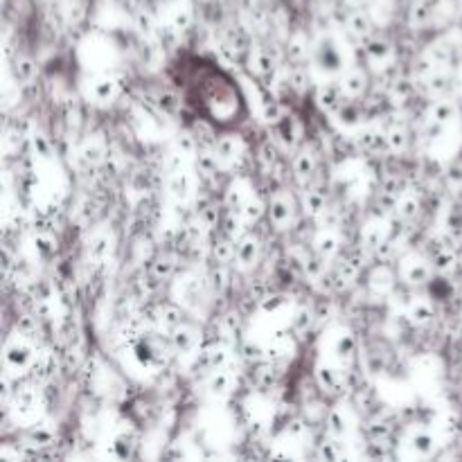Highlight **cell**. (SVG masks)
<instances>
[{"label":"cell","mask_w":462,"mask_h":462,"mask_svg":"<svg viewBox=\"0 0 462 462\" xmlns=\"http://www.w3.org/2000/svg\"><path fill=\"white\" fill-rule=\"evenodd\" d=\"M32 361V350L23 343H14L12 347H7V364H12L14 368H25Z\"/></svg>","instance_id":"obj_1"},{"label":"cell","mask_w":462,"mask_h":462,"mask_svg":"<svg viewBox=\"0 0 462 462\" xmlns=\"http://www.w3.org/2000/svg\"><path fill=\"white\" fill-rule=\"evenodd\" d=\"M255 255H257V242H255V239L246 237V239H242V242L237 244V262H239V264H244V266L253 264Z\"/></svg>","instance_id":"obj_2"},{"label":"cell","mask_w":462,"mask_h":462,"mask_svg":"<svg viewBox=\"0 0 462 462\" xmlns=\"http://www.w3.org/2000/svg\"><path fill=\"white\" fill-rule=\"evenodd\" d=\"M194 341H197V337H194V332L189 328H176L174 329V337H171V343H174L176 350L180 352H188L189 347L194 346Z\"/></svg>","instance_id":"obj_3"},{"label":"cell","mask_w":462,"mask_h":462,"mask_svg":"<svg viewBox=\"0 0 462 462\" xmlns=\"http://www.w3.org/2000/svg\"><path fill=\"white\" fill-rule=\"evenodd\" d=\"M215 153H217V158H221V161H233L235 153H237V144H235V138H230V135L217 138Z\"/></svg>","instance_id":"obj_4"},{"label":"cell","mask_w":462,"mask_h":462,"mask_svg":"<svg viewBox=\"0 0 462 462\" xmlns=\"http://www.w3.org/2000/svg\"><path fill=\"white\" fill-rule=\"evenodd\" d=\"M269 217H271V221H273V224L282 226V224H287L289 217H291V210H289V206L282 201V199H275V201H271Z\"/></svg>","instance_id":"obj_5"},{"label":"cell","mask_w":462,"mask_h":462,"mask_svg":"<svg viewBox=\"0 0 462 462\" xmlns=\"http://www.w3.org/2000/svg\"><path fill=\"white\" fill-rule=\"evenodd\" d=\"M215 257L219 264H228L230 260H237V246H233L230 242H219L215 246Z\"/></svg>","instance_id":"obj_6"},{"label":"cell","mask_w":462,"mask_h":462,"mask_svg":"<svg viewBox=\"0 0 462 462\" xmlns=\"http://www.w3.org/2000/svg\"><path fill=\"white\" fill-rule=\"evenodd\" d=\"M293 170H296L298 176H311L316 170V161L311 153H300V156L296 158V162H293Z\"/></svg>","instance_id":"obj_7"},{"label":"cell","mask_w":462,"mask_h":462,"mask_svg":"<svg viewBox=\"0 0 462 462\" xmlns=\"http://www.w3.org/2000/svg\"><path fill=\"white\" fill-rule=\"evenodd\" d=\"M364 88L365 77L361 75V72H352V75H347L346 81H343V90H346L347 95H359Z\"/></svg>","instance_id":"obj_8"},{"label":"cell","mask_w":462,"mask_h":462,"mask_svg":"<svg viewBox=\"0 0 462 462\" xmlns=\"http://www.w3.org/2000/svg\"><path fill=\"white\" fill-rule=\"evenodd\" d=\"M320 104H323L325 108L341 106V93H338V88H334V86H325V88L320 90Z\"/></svg>","instance_id":"obj_9"},{"label":"cell","mask_w":462,"mask_h":462,"mask_svg":"<svg viewBox=\"0 0 462 462\" xmlns=\"http://www.w3.org/2000/svg\"><path fill=\"white\" fill-rule=\"evenodd\" d=\"M208 386H210V391L215 393V395H224V393L230 388V377L219 370V373L212 374L210 383H208Z\"/></svg>","instance_id":"obj_10"},{"label":"cell","mask_w":462,"mask_h":462,"mask_svg":"<svg viewBox=\"0 0 462 462\" xmlns=\"http://www.w3.org/2000/svg\"><path fill=\"white\" fill-rule=\"evenodd\" d=\"M365 50H368V54L373 59H386L388 54H391V45H388L383 39H373Z\"/></svg>","instance_id":"obj_11"},{"label":"cell","mask_w":462,"mask_h":462,"mask_svg":"<svg viewBox=\"0 0 462 462\" xmlns=\"http://www.w3.org/2000/svg\"><path fill=\"white\" fill-rule=\"evenodd\" d=\"M170 189L176 197H185L189 192V179L185 174H174L170 180Z\"/></svg>","instance_id":"obj_12"},{"label":"cell","mask_w":462,"mask_h":462,"mask_svg":"<svg viewBox=\"0 0 462 462\" xmlns=\"http://www.w3.org/2000/svg\"><path fill=\"white\" fill-rule=\"evenodd\" d=\"M328 427L334 436H343V433H346V418H343V413L332 411V413L328 415Z\"/></svg>","instance_id":"obj_13"},{"label":"cell","mask_w":462,"mask_h":462,"mask_svg":"<svg viewBox=\"0 0 462 462\" xmlns=\"http://www.w3.org/2000/svg\"><path fill=\"white\" fill-rule=\"evenodd\" d=\"M199 171H201L203 176H215L217 174V156L201 153V156H199Z\"/></svg>","instance_id":"obj_14"},{"label":"cell","mask_w":462,"mask_h":462,"mask_svg":"<svg viewBox=\"0 0 462 462\" xmlns=\"http://www.w3.org/2000/svg\"><path fill=\"white\" fill-rule=\"evenodd\" d=\"M413 449L420 451V454H431L433 451V438L429 433H418L413 438Z\"/></svg>","instance_id":"obj_15"},{"label":"cell","mask_w":462,"mask_h":462,"mask_svg":"<svg viewBox=\"0 0 462 462\" xmlns=\"http://www.w3.org/2000/svg\"><path fill=\"white\" fill-rule=\"evenodd\" d=\"M350 30L355 32V34H365V32L370 30V21L368 16H364V14H352L350 18Z\"/></svg>","instance_id":"obj_16"},{"label":"cell","mask_w":462,"mask_h":462,"mask_svg":"<svg viewBox=\"0 0 462 462\" xmlns=\"http://www.w3.org/2000/svg\"><path fill=\"white\" fill-rule=\"evenodd\" d=\"M158 104H161L162 111H167V113H176L180 106L179 97H176L174 93H162L161 97H158Z\"/></svg>","instance_id":"obj_17"},{"label":"cell","mask_w":462,"mask_h":462,"mask_svg":"<svg viewBox=\"0 0 462 462\" xmlns=\"http://www.w3.org/2000/svg\"><path fill=\"white\" fill-rule=\"evenodd\" d=\"M433 116H436V122H447L454 117V106L449 102H438L436 108H433Z\"/></svg>","instance_id":"obj_18"},{"label":"cell","mask_w":462,"mask_h":462,"mask_svg":"<svg viewBox=\"0 0 462 462\" xmlns=\"http://www.w3.org/2000/svg\"><path fill=\"white\" fill-rule=\"evenodd\" d=\"M355 347H356V341L350 337V334H347V337H341L337 343L338 356H352L355 355Z\"/></svg>","instance_id":"obj_19"},{"label":"cell","mask_w":462,"mask_h":462,"mask_svg":"<svg viewBox=\"0 0 462 462\" xmlns=\"http://www.w3.org/2000/svg\"><path fill=\"white\" fill-rule=\"evenodd\" d=\"M113 90H116V84H113L111 79L97 81V84L93 86V93L97 99H108L113 95Z\"/></svg>","instance_id":"obj_20"},{"label":"cell","mask_w":462,"mask_h":462,"mask_svg":"<svg viewBox=\"0 0 462 462\" xmlns=\"http://www.w3.org/2000/svg\"><path fill=\"white\" fill-rule=\"evenodd\" d=\"M32 75H34V63L30 61V59H23V61L16 63V77L21 81H27L32 79Z\"/></svg>","instance_id":"obj_21"},{"label":"cell","mask_w":462,"mask_h":462,"mask_svg":"<svg viewBox=\"0 0 462 462\" xmlns=\"http://www.w3.org/2000/svg\"><path fill=\"white\" fill-rule=\"evenodd\" d=\"M429 280V269L427 266H422V264H418V266H413V269L409 271V282H413V284H424Z\"/></svg>","instance_id":"obj_22"},{"label":"cell","mask_w":462,"mask_h":462,"mask_svg":"<svg viewBox=\"0 0 462 462\" xmlns=\"http://www.w3.org/2000/svg\"><path fill=\"white\" fill-rule=\"evenodd\" d=\"M337 248H338V239L332 237V235H325V237L319 242L320 255H332Z\"/></svg>","instance_id":"obj_23"},{"label":"cell","mask_w":462,"mask_h":462,"mask_svg":"<svg viewBox=\"0 0 462 462\" xmlns=\"http://www.w3.org/2000/svg\"><path fill=\"white\" fill-rule=\"evenodd\" d=\"M264 116H266V120H269V122H280V117H282V108H280V104L275 102L273 97L266 102Z\"/></svg>","instance_id":"obj_24"},{"label":"cell","mask_w":462,"mask_h":462,"mask_svg":"<svg viewBox=\"0 0 462 462\" xmlns=\"http://www.w3.org/2000/svg\"><path fill=\"white\" fill-rule=\"evenodd\" d=\"M418 201L415 199H404V201L400 203V215L404 217V219H413L415 215H418Z\"/></svg>","instance_id":"obj_25"},{"label":"cell","mask_w":462,"mask_h":462,"mask_svg":"<svg viewBox=\"0 0 462 462\" xmlns=\"http://www.w3.org/2000/svg\"><path fill=\"white\" fill-rule=\"evenodd\" d=\"M242 212H244V217H246L248 221H257L262 215H264V210H262V203H257V201L246 203Z\"/></svg>","instance_id":"obj_26"},{"label":"cell","mask_w":462,"mask_h":462,"mask_svg":"<svg viewBox=\"0 0 462 462\" xmlns=\"http://www.w3.org/2000/svg\"><path fill=\"white\" fill-rule=\"evenodd\" d=\"M431 316H433V310L429 305H424V302H418V305L413 307V320H418V323H427Z\"/></svg>","instance_id":"obj_27"},{"label":"cell","mask_w":462,"mask_h":462,"mask_svg":"<svg viewBox=\"0 0 462 462\" xmlns=\"http://www.w3.org/2000/svg\"><path fill=\"white\" fill-rule=\"evenodd\" d=\"M311 320H314V314H311V311H300V314L296 316V320H293V328H296L298 332H307Z\"/></svg>","instance_id":"obj_28"},{"label":"cell","mask_w":462,"mask_h":462,"mask_svg":"<svg viewBox=\"0 0 462 462\" xmlns=\"http://www.w3.org/2000/svg\"><path fill=\"white\" fill-rule=\"evenodd\" d=\"M388 436H391V429L386 424H374V427H370V440L373 442L386 440Z\"/></svg>","instance_id":"obj_29"},{"label":"cell","mask_w":462,"mask_h":462,"mask_svg":"<svg viewBox=\"0 0 462 462\" xmlns=\"http://www.w3.org/2000/svg\"><path fill=\"white\" fill-rule=\"evenodd\" d=\"M388 144H391V149H395V152H404V147H406L404 131H393L391 138H388Z\"/></svg>","instance_id":"obj_30"},{"label":"cell","mask_w":462,"mask_h":462,"mask_svg":"<svg viewBox=\"0 0 462 462\" xmlns=\"http://www.w3.org/2000/svg\"><path fill=\"white\" fill-rule=\"evenodd\" d=\"M307 206H310L311 212H323L325 210V199L320 197L319 192L307 194Z\"/></svg>","instance_id":"obj_31"},{"label":"cell","mask_w":462,"mask_h":462,"mask_svg":"<svg viewBox=\"0 0 462 462\" xmlns=\"http://www.w3.org/2000/svg\"><path fill=\"white\" fill-rule=\"evenodd\" d=\"M171 271H174V264H171L170 260L156 262V266H153V275H156V278H170Z\"/></svg>","instance_id":"obj_32"},{"label":"cell","mask_w":462,"mask_h":462,"mask_svg":"<svg viewBox=\"0 0 462 462\" xmlns=\"http://www.w3.org/2000/svg\"><path fill=\"white\" fill-rule=\"evenodd\" d=\"M162 320H165L170 328H179V325H180V311L174 310V307H167V310L162 311Z\"/></svg>","instance_id":"obj_33"},{"label":"cell","mask_w":462,"mask_h":462,"mask_svg":"<svg viewBox=\"0 0 462 462\" xmlns=\"http://www.w3.org/2000/svg\"><path fill=\"white\" fill-rule=\"evenodd\" d=\"M451 266H454V257H451L449 253H440V255L436 257V269L440 271V273H447Z\"/></svg>","instance_id":"obj_34"},{"label":"cell","mask_w":462,"mask_h":462,"mask_svg":"<svg viewBox=\"0 0 462 462\" xmlns=\"http://www.w3.org/2000/svg\"><path fill=\"white\" fill-rule=\"evenodd\" d=\"M201 219L206 226H217V221H219V210H217L215 206L206 208V210L201 212Z\"/></svg>","instance_id":"obj_35"},{"label":"cell","mask_w":462,"mask_h":462,"mask_svg":"<svg viewBox=\"0 0 462 462\" xmlns=\"http://www.w3.org/2000/svg\"><path fill=\"white\" fill-rule=\"evenodd\" d=\"M320 382H323V386L328 388V391H334V388H337V374H334L332 370H320Z\"/></svg>","instance_id":"obj_36"},{"label":"cell","mask_w":462,"mask_h":462,"mask_svg":"<svg viewBox=\"0 0 462 462\" xmlns=\"http://www.w3.org/2000/svg\"><path fill=\"white\" fill-rule=\"evenodd\" d=\"M282 305H284L282 296H269V298H264V300H262V307H264L266 311H275L278 307H282Z\"/></svg>","instance_id":"obj_37"},{"label":"cell","mask_w":462,"mask_h":462,"mask_svg":"<svg viewBox=\"0 0 462 462\" xmlns=\"http://www.w3.org/2000/svg\"><path fill=\"white\" fill-rule=\"evenodd\" d=\"M226 280H228V273H226L224 269H217L215 273H212V284H215L217 291H221V289L226 287Z\"/></svg>","instance_id":"obj_38"},{"label":"cell","mask_w":462,"mask_h":462,"mask_svg":"<svg viewBox=\"0 0 462 462\" xmlns=\"http://www.w3.org/2000/svg\"><path fill=\"white\" fill-rule=\"evenodd\" d=\"M257 63H260V70L264 72V75H271V72H273V59H271L269 54H260Z\"/></svg>","instance_id":"obj_39"},{"label":"cell","mask_w":462,"mask_h":462,"mask_svg":"<svg viewBox=\"0 0 462 462\" xmlns=\"http://www.w3.org/2000/svg\"><path fill=\"white\" fill-rule=\"evenodd\" d=\"M36 246H39V253H41V255H43V257H48L50 253L54 251L52 242H50L48 237H39V239H36Z\"/></svg>","instance_id":"obj_40"},{"label":"cell","mask_w":462,"mask_h":462,"mask_svg":"<svg viewBox=\"0 0 462 462\" xmlns=\"http://www.w3.org/2000/svg\"><path fill=\"white\" fill-rule=\"evenodd\" d=\"M291 84L296 88H305L307 86V72L305 70H293L291 72Z\"/></svg>","instance_id":"obj_41"},{"label":"cell","mask_w":462,"mask_h":462,"mask_svg":"<svg viewBox=\"0 0 462 462\" xmlns=\"http://www.w3.org/2000/svg\"><path fill=\"white\" fill-rule=\"evenodd\" d=\"M179 147H180V152H185V153H192L194 152V138L192 135H180V140H179Z\"/></svg>","instance_id":"obj_42"},{"label":"cell","mask_w":462,"mask_h":462,"mask_svg":"<svg viewBox=\"0 0 462 462\" xmlns=\"http://www.w3.org/2000/svg\"><path fill=\"white\" fill-rule=\"evenodd\" d=\"M221 226H224L226 235H233L235 230H237V219H235L233 215H226L224 219H221Z\"/></svg>","instance_id":"obj_43"},{"label":"cell","mask_w":462,"mask_h":462,"mask_svg":"<svg viewBox=\"0 0 462 462\" xmlns=\"http://www.w3.org/2000/svg\"><path fill=\"white\" fill-rule=\"evenodd\" d=\"M287 54H289V59H291V61H300L302 54H305V50H302L300 43H291V45H289Z\"/></svg>","instance_id":"obj_44"},{"label":"cell","mask_w":462,"mask_h":462,"mask_svg":"<svg viewBox=\"0 0 462 462\" xmlns=\"http://www.w3.org/2000/svg\"><path fill=\"white\" fill-rule=\"evenodd\" d=\"M34 147H36V152L41 153V156H48V153H50V144L45 143L43 135H36V138H34Z\"/></svg>","instance_id":"obj_45"},{"label":"cell","mask_w":462,"mask_h":462,"mask_svg":"<svg viewBox=\"0 0 462 462\" xmlns=\"http://www.w3.org/2000/svg\"><path fill=\"white\" fill-rule=\"evenodd\" d=\"M106 239H104V237H99L97 239V242H95L93 244V248H90V253H93V255L95 257H99V255H104V253H106L108 251V248H106Z\"/></svg>","instance_id":"obj_46"},{"label":"cell","mask_w":462,"mask_h":462,"mask_svg":"<svg viewBox=\"0 0 462 462\" xmlns=\"http://www.w3.org/2000/svg\"><path fill=\"white\" fill-rule=\"evenodd\" d=\"M244 355H246V359H260L262 350L257 346H251V343H248V346L244 347Z\"/></svg>","instance_id":"obj_47"},{"label":"cell","mask_w":462,"mask_h":462,"mask_svg":"<svg viewBox=\"0 0 462 462\" xmlns=\"http://www.w3.org/2000/svg\"><path fill=\"white\" fill-rule=\"evenodd\" d=\"M320 271H323V266H320V260H310V262H307V273L320 275Z\"/></svg>","instance_id":"obj_48"},{"label":"cell","mask_w":462,"mask_h":462,"mask_svg":"<svg viewBox=\"0 0 462 462\" xmlns=\"http://www.w3.org/2000/svg\"><path fill=\"white\" fill-rule=\"evenodd\" d=\"M188 25H189L188 14H180V16H176V27H179V30H185Z\"/></svg>","instance_id":"obj_49"},{"label":"cell","mask_w":462,"mask_h":462,"mask_svg":"<svg viewBox=\"0 0 462 462\" xmlns=\"http://www.w3.org/2000/svg\"><path fill=\"white\" fill-rule=\"evenodd\" d=\"M264 161L266 162H275V149L271 144H264Z\"/></svg>","instance_id":"obj_50"},{"label":"cell","mask_w":462,"mask_h":462,"mask_svg":"<svg viewBox=\"0 0 462 462\" xmlns=\"http://www.w3.org/2000/svg\"><path fill=\"white\" fill-rule=\"evenodd\" d=\"M32 328H34V325H32V320L30 319H27V316H25V319H23L21 320V323H18V329H21V332L23 334H25V332H30V329Z\"/></svg>","instance_id":"obj_51"},{"label":"cell","mask_w":462,"mask_h":462,"mask_svg":"<svg viewBox=\"0 0 462 462\" xmlns=\"http://www.w3.org/2000/svg\"><path fill=\"white\" fill-rule=\"evenodd\" d=\"M138 23H140V30H143V32L152 30V21H149V16H140Z\"/></svg>","instance_id":"obj_52"},{"label":"cell","mask_w":462,"mask_h":462,"mask_svg":"<svg viewBox=\"0 0 462 462\" xmlns=\"http://www.w3.org/2000/svg\"><path fill=\"white\" fill-rule=\"evenodd\" d=\"M176 167H180V156H174V158H171V161H170V170L174 171Z\"/></svg>","instance_id":"obj_53"}]
</instances>
